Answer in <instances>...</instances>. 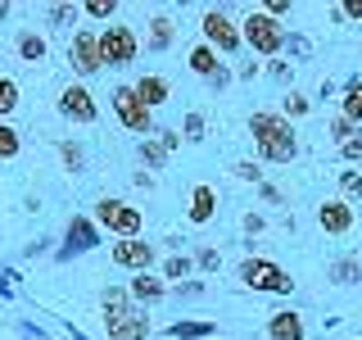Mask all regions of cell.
I'll list each match as a JSON object with an SVG mask.
<instances>
[{"label": "cell", "mask_w": 362, "mask_h": 340, "mask_svg": "<svg viewBox=\"0 0 362 340\" xmlns=\"http://www.w3.org/2000/svg\"><path fill=\"white\" fill-rule=\"evenodd\" d=\"M168 281L163 277H150V272H136L132 277V286H127V295H132V304H158V300H168Z\"/></svg>", "instance_id": "5bb4252c"}, {"label": "cell", "mask_w": 362, "mask_h": 340, "mask_svg": "<svg viewBox=\"0 0 362 340\" xmlns=\"http://www.w3.org/2000/svg\"><path fill=\"white\" fill-rule=\"evenodd\" d=\"M154 136H158V141H163V150H168V154H173L177 145H181V136H177V132H168V128H158Z\"/></svg>", "instance_id": "f6af8a7d"}, {"label": "cell", "mask_w": 362, "mask_h": 340, "mask_svg": "<svg viewBox=\"0 0 362 340\" xmlns=\"http://www.w3.org/2000/svg\"><path fill=\"white\" fill-rule=\"evenodd\" d=\"M331 18H358L362 23V0H344V5H335Z\"/></svg>", "instance_id": "f35d334b"}, {"label": "cell", "mask_w": 362, "mask_h": 340, "mask_svg": "<svg viewBox=\"0 0 362 340\" xmlns=\"http://www.w3.org/2000/svg\"><path fill=\"white\" fill-rule=\"evenodd\" d=\"M105 332H109V340H150V313L141 304L105 313Z\"/></svg>", "instance_id": "ba28073f"}, {"label": "cell", "mask_w": 362, "mask_h": 340, "mask_svg": "<svg viewBox=\"0 0 362 340\" xmlns=\"http://www.w3.org/2000/svg\"><path fill=\"white\" fill-rule=\"evenodd\" d=\"M68 64H73V73L77 77H90V73H100V37L95 32H73V45H68Z\"/></svg>", "instance_id": "7c38bea8"}, {"label": "cell", "mask_w": 362, "mask_h": 340, "mask_svg": "<svg viewBox=\"0 0 362 340\" xmlns=\"http://www.w3.org/2000/svg\"><path fill=\"white\" fill-rule=\"evenodd\" d=\"M82 14L86 18H100V23H113V14H118V0H86Z\"/></svg>", "instance_id": "f1b7e54d"}, {"label": "cell", "mask_w": 362, "mask_h": 340, "mask_svg": "<svg viewBox=\"0 0 362 340\" xmlns=\"http://www.w3.org/2000/svg\"><path fill=\"white\" fill-rule=\"evenodd\" d=\"M218 68H222V60H218V50H213V45L199 41L195 50H190V73H195V77H204V82H209Z\"/></svg>", "instance_id": "44dd1931"}, {"label": "cell", "mask_w": 362, "mask_h": 340, "mask_svg": "<svg viewBox=\"0 0 362 340\" xmlns=\"http://www.w3.org/2000/svg\"><path fill=\"white\" fill-rule=\"evenodd\" d=\"M113 264L118 268H132V272H150V264L158 259V249L145 241V236H132V241H113Z\"/></svg>", "instance_id": "4fadbf2b"}, {"label": "cell", "mask_w": 362, "mask_h": 340, "mask_svg": "<svg viewBox=\"0 0 362 340\" xmlns=\"http://www.w3.org/2000/svg\"><path fill=\"white\" fill-rule=\"evenodd\" d=\"M263 227H267V218H263V213H245V232H249V236H258Z\"/></svg>", "instance_id": "b9f144b4"}, {"label": "cell", "mask_w": 362, "mask_h": 340, "mask_svg": "<svg viewBox=\"0 0 362 340\" xmlns=\"http://www.w3.org/2000/svg\"><path fill=\"white\" fill-rule=\"evenodd\" d=\"M109 105H113V113H118V123H122L127 132H136V136H154V109H145V100L136 96L132 82L113 86Z\"/></svg>", "instance_id": "5b68a950"}, {"label": "cell", "mask_w": 362, "mask_h": 340, "mask_svg": "<svg viewBox=\"0 0 362 340\" xmlns=\"http://www.w3.org/2000/svg\"><path fill=\"white\" fill-rule=\"evenodd\" d=\"M209 86H213V91H222V86H231V68H226V64H222V68H218V73H213V77H209Z\"/></svg>", "instance_id": "ee69618b"}, {"label": "cell", "mask_w": 362, "mask_h": 340, "mask_svg": "<svg viewBox=\"0 0 362 340\" xmlns=\"http://www.w3.org/2000/svg\"><path fill=\"white\" fill-rule=\"evenodd\" d=\"M136 86V96L145 100V109H158L168 100V77H158V73H145L141 82H132Z\"/></svg>", "instance_id": "d6986e66"}, {"label": "cell", "mask_w": 362, "mask_h": 340, "mask_svg": "<svg viewBox=\"0 0 362 340\" xmlns=\"http://www.w3.org/2000/svg\"><path fill=\"white\" fill-rule=\"evenodd\" d=\"M354 132H358V128H354V123L344 118V113H335V118H331V136H335L339 145H344V141H349V136H354Z\"/></svg>", "instance_id": "8d00e7d4"}, {"label": "cell", "mask_w": 362, "mask_h": 340, "mask_svg": "<svg viewBox=\"0 0 362 340\" xmlns=\"http://www.w3.org/2000/svg\"><path fill=\"white\" fill-rule=\"evenodd\" d=\"M59 113L68 123H82V128H90V123L100 118V105H95V96L82 86V82H68L59 91Z\"/></svg>", "instance_id": "9c48e42d"}, {"label": "cell", "mask_w": 362, "mask_h": 340, "mask_svg": "<svg viewBox=\"0 0 362 340\" xmlns=\"http://www.w3.org/2000/svg\"><path fill=\"white\" fill-rule=\"evenodd\" d=\"M181 132H186V141H204V113H186Z\"/></svg>", "instance_id": "d590c367"}, {"label": "cell", "mask_w": 362, "mask_h": 340, "mask_svg": "<svg viewBox=\"0 0 362 340\" xmlns=\"http://www.w3.org/2000/svg\"><path fill=\"white\" fill-rule=\"evenodd\" d=\"M249 136H254L258 154L267 159V164H290V159H299V132H294V123H286L281 113H249Z\"/></svg>", "instance_id": "6da1fadb"}, {"label": "cell", "mask_w": 362, "mask_h": 340, "mask_svg": "<svg viewBox=\"0 0 362 340\" xmlns=\"http://www.w3.org/2000/svg\"><path fill=\"white\" fill-rule=\"evenodd\" d=\"M240 41L254 55H263V60H276V55L286 50V28H281L276 18H267L263 9H249L245 23H240Z\"/></svg>", "instance_id": "7a4b0ae2"}, {"label": "cell", "mask_w": 362, "mask_h": 340, "mask_svg": "<svg viewBox=\"0 0 362 340\" xmlns=\"http://www.w3.org/2000/svg\"><path fill=\"white\" fill-rule=\"evenodd\" d=\"M82 18V5H50L45 9V28H77Z\"/></svg>", "instance_id": "d4e9b609"}, {"label": "cell", "mask_w": 362, "mask_h": 340, "mask_svg": "<svg viewBox=\"0 0 362 340\" xmlns=\"http://www.w3.org/2000/svg\"><path fill=\"white\" fill-rule=\"evenodd\" d=\"M303 317L294 313V309H281V313H272L267 317V340H303Z\"/></svg>", "instance_id": "2e32d148"}, {"label": "cell", "mask_w": 362, "mask_h": 340, "mask_svg": "<svg viewBox=\"0 0 362 340\" xmlns=\"http://www.w3.org/2000/svg\"><path fill=\"white\" fill-rule=\"evenodd\" d=\"M100 245V227L95 218H86V213H73L64 227V249H59V259H73V254H90V249Z\"/></svg>", "instance_id": "30bf717a"}, {"label": "cell", "mask_w": 362, "mask_h": 340, "mask_svg": "<svg viewBox=\"0 0 362 340\" xmlns=\"http://www.w3.org/2000/svg\"><path fill=\"white\" fill-rule=\"evenodd\" d=\"M95 37H100V64H109V68H127L141 55V37H136V28H127V23H109Z\"/></svg>", "instance_id": "277c9868"}, {"label": "cell", "mask_w": 362, "mask_h": 340, "mask_svg": "<svg viewBox=\"0 0 362 340\" xmlns=\"http://www.w3.org/2000/svg\"><path fill=\"white\" fill-rule=\"evenodd\" d=\"M326 277H331L335 286H354V281H362V264L358 259H335V264L326 268Z\"/></svg>", "instance_id": "cb8c5ba5"}, {"label": "cell", "mask_w": 362, "mask_h": 340, "mask_svg": "<svg viewBox=\"0 0 362 340\" xmlns=\"http://www.w3.org/2000/svg\"><path fill=\"white\" fill-rule=\"evenodd\" d=\"M231 173H235V177H240V181H254V186H258V181H263V168H258V164H254V159H240V164H235V168H231Z\"/></svg>", "instance_id": "e575fe53"}, {"label": "cell", "mask_w": 362, "mask_h": 340, "mask_svg": "<svg viewBox=\"0 0 362 340\" xmlns=\"http://www.w3.org/2000/svg\"><path fill=\"white\" fill-rule=\"evenodd\" d=\"M190 268H195V259H186V254H173L163 264V281H181V277H190Z\"/></svg>", "instance_id": "4dcf8cb0"}, {"label": "cell", "mask_w": 362, "mask_h": 340, "mask_svg": "<svg viewBox=\"0 0 362 340\" xmlns=\"http://www.w3.org/2000/svg\"><path fill=\"white\" fill-rule=\"evenodd\" d=\"M173 37H177L173 14H154L150 18V37H145V50H150V55H163L168 45H173Z\"/></svg>", "instance_id": "ac0fdd59"}, {"label": "cell", "mask_w": 362, "mask_h": 340, "mask_svg": "<svg viewBox=\"0 0 362 340\" xmlns=\"http://www.w3.org/2000/svg\"><path fill=\"white\" fill-rule=\"evenodd\" d=\"M258 9H263L267 18H276V23H281V18L290 14V0H263V5H258Z\"/></svg>", "instance_id": "ab89813d"}, {"label": "cell", "mask_w": 362, "mask_h": 340, "mask_svg": "<svg viewBox=\"0 0 362 340\" xmlns=\"http://www.w3.org/2000/svg\"><path fill=\"white\" fill-rule=\"evenodd\" d=\"M317 227H322L326 236H349L354 232V204H349L344 196H331L317 204Z\"/></svg>", "instance_id": "8fae6325"}, {"label": "cell", "mask_w": 362, "mask_h": 340, "mask_svg": "<svg viewBox=\"0 0 362 340\" xmlns=\"http://www.w3.org/2000/svg\"><path fill=\"white\" fill-rule=\"evenodd\" d=\"M240 281L249 290H263V295H290L294 290V277L286 268L272 264V259H254V254L240 264Z\"/></svg>", "instance_id": "8992f818"}, {"label": "cell", "mask_w": 362, "mask_h": 340, "mask_svg": "<svg viewBox=\"0 0 362 340\" xmlns=\"http://www.w3.org/2000/svg\"><path fill=\"white\" fill-rule=\"evenodd\" d=\"M267 73L276 77V82H290V77H294V68H290V64H281V60H272V68H267Z\"/></svg>", "instance_id": "7bdbcfd3"}, {"label": "cell", "mask_w": 362, "mask_h": 340, "mask_svg": "<svg viewBox=\"0 0 362 340\" xmlns=\"http://www.w3.org/2000/svg\"><path fill=\"white\" fill-rule=\"evenodd\" d=\"M213 332H218V322H190V317H181V322L168 327V336H173V340H209Z\"/></svg>", "instance_id": "7402d4cb"}, {"label": "cell", "mask_w": 362, "mask_h": 340, "mask_svg": "<svg viewBox=\"0 0 362 340\" xmlns=\"http://www.w3.org/2000/svg\"><path fill=\"white\" fill-rule=\"evenodd\" d=\"M100 309L105 313H118V309H132V295L122 290V286H109L105 295H100Z\"/></svg>", "instance_id": "f546056e"}, {"label": "cell", "mask_w": 362, "mask_h": 340, "mask_svg": "<svg viewBox=\"0 0 362 340\" xmlns=\"http://www.w3.org/2000/svg\"><path fill=\"white\" fill-rule=\"evenodd\" d=\"M195 264H199L204 272H213V268H222V254H218V249H213V245H204L199 254H195Z\"/></svg>", "instance_id": "74e56055"}, {"label": "cell", "mask_w": 362, "mask_h": 340, "mask_svg": "<svg viewBox=\"0 0 362 340\" xmlns=\"http://www.w3.org/2000/svg\"><path fill=\"white\" fill-rule=\"evenodd\" d=\"M339 154H344V164H362V128L349 136L344 145H339Z\"/></svg>", "instance_id": "836d02e7"}, {"label": "cell", "mask_w": 362, "mask_h": 340, "mask_svg": "<svg viewBox=\"0 0 362 340\" xmlns=\"http://www.w3.org/2000/svg\"><path fill=\"white\" fill-rule=\"evenodd\" d=\"M308 109H313V100H308V96H299V91H290V96L281 100V118H286V123L303 118V113H308Z\"/></svg>", "instance_id": "83f0119b"}, {"label": "cell", "mask_w": 362, "mask_h": 340, "mask_svg": "<svg viewBox=\"0 0 362 340\" xmlns=\"http://www.w3.org/2000/svg\"><path fill=\"white\" fill-rule=\"evenodd\" d=\"M136 159H141V164L154 173V168H163V164H168V150H163V141H158V136H145V141L136 145Z\"/></svg>", "instance_id": "603a6c76"}, {"label": "cell", "mask_w": 362, "mask_h": 340, "mask_svg": "<svg viewBox=\"0 0 362 340\" xmlns=\"http://www.w3.org/2000/svg\"><path fill=\"white\" fill-rule=\"evenodd\" d=\"M339 191H344V200H362V173L358 168H344V173H339Z\"/></svg>", "instance_id": "d6a6232c"}, {"label": "cell", "mask_w": 362, "mask_h": 340, "mask_svg": "<svg viewBox=\"0 0 362 340\" xmlns=\"http://www.w3.org/2000/svg\"><path fill=\"white\" fill-rule=\"evenodd\" d=\"M95 227H105L113 241H132V236H141L145 213H141V209H132L127 200L105 196V200H95Z\"/></svg>", "instance_id": "3957f363"}, {"label": "cell", "mask_w": 362, "mask_h": 340, "mask_svg": "<svg viewBox=\"0 0 362 340\" xmlns=\"http://www.w3.org/2000/svg\"><path fill=\"white\" fill-rule=\"evenodd\" d=\"M59 159L68 164V173H82V164H86V150H82L77 141H64V145H59Z\"/></svg>", "instance_id": "1f68e13d"}, {"label": "cell", "mask_w": 362, "mask_h": 340, "mask_svg": "<svg viewBox=\"0 0 362 340\" xmlns=\"http://www.w3.org/2000/svg\"><path fill=\"white\" fill-rule=\"evenodd\" d=\"M213 213H218V191H213L209 181H199V186L190 191V213L186 218L195 227H204V222H213Z\"/></svg>", "instance_id": "e0dca14e"}, {"label": "cell", "mask_w": 362, "mask_h": 340, "mask_svg": "<svg viewBox=\"0 0 362 340\" xmlns=\"http://www.w3.org/2000/svg\"><path fill=\"white\" fill-rule=\"evenodd\" d=\"M14 50H18L23 64H45V60H50V41H45L37 28H23L14 37Z\"/></svg>", "instance_id": "9a60e30c"}, {"label": "cell", "mask_w": 362, "mask_h": 340, "mask_svg": "<svg viewBox=\"0 0 362 340\" xmlns=\"http://www.w3.org/2000/svg\"><path fill=\"white\" fill-rule=\"evenodd\" d=\"M9 14H14V5H5V0H0V23H5Z\"/></svg>", "instance_id": "7dc6e473"}, {"label": "cell", "mask_w": 362, "mask_h": 340, "mask_svg": "<svg viewBox=\"0 0 362 340\" xmlns=\"http://www.w3.org/2000/svg\"><path fill=\"white\" fill-rule=\"evenodd\" d=\"M286 45H290V55H299V60H308V55H313V45L303 41V37H290V32H286Z\"/></svg>", "instance_id": "60d3db41"}, {"label": "cell", "mask_w": 362, "mask_h": 340, "mask_svg": "<svg viewBox=\"0 0 362 340\" xmlns=\"http://www.w3.org/2000/svg\"><path fill=\"white\" fill-rule=\"evenodd\" d=\"M177 295H181V300H195V295H204V286H199V281H186V286H177Z\"/></svg>", "instance_id": "bcb514c9"}, {"label": "cell", "mask_w": 362, "mask_h": 340, "mask_svg": "<svg viewBox=\"0 0 362 340\" xmlns=\"http://www.w3.org/2000/svg\"><path fill=\"white\" fill-rule=\"evenodd\" d=\"M23 150V136L9 128V123H0V164H9V159H18Z\"/></svg>", "instance_id": "4316f807"}, {"label": "cell", "mask_w": 362, "mask_h": 340, "mask_svg": "<svg viewBox=\"0 0 362 340\" xmlns=\"http://www.w3.org/2000/svg\"><path fill=\"white\" fill-rule=\"evenodd\" d=\"M199 32H204V45H213L218 55H235L240 50V28L231 23V14L226 9H204L199 14Z\"/></svg>", "instance_id": "52a82bcc"}, {"label": "cell", "mask_w": 362, "mask_h": 340, "mask_svg": "<svg viewBox=\"0 0 362 340\" xmlns=\"http://www.w3.org/2000/svg\"><path fill=\"white\" fill-rule=\"evenodd\" d=\"M23 105V91H18V82L14 77H0V123L9 118V113H14Z\"/></svg>", "instance_id": "484cf974"}, {"label": "cell", "mask_w": 362, "mask_h": 340, "mask_svg": "<svg viewBox=\"0 0 362 340\" xmlns=\"http://www.w3.org/2000/svg\"><path fill=\"white\" fill-rule=\"evenodd\" d=\"M339 113H344L349 123H362V77H349L344 82V96H339Z\"/></svg>", "instance_id": "ffe728a7"}]
</instances>
